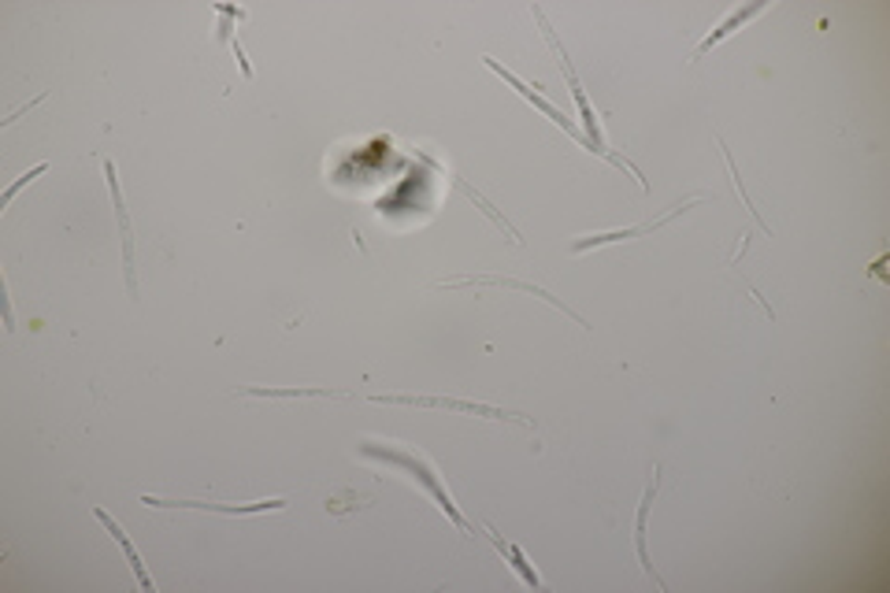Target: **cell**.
Returning <instances> with one entry per match:
<instances>
[{"mask_svg": "<svg viewBox=\"0 0 890 593\" xmlns=\"http://www.w3.org/2000/svg\"><path fill=\"white\" fill-rule=\"evenodd\" d=\"M483 534H486V538H490V542H494V549H497V553H501V556L508 560V568H513V571H516V575L527 582V586H531V590H542V579H538V571L531 568V560H527L524 553H519V549H516L513 542H505V538H501V534H494V527H490V523H486V527H483Z\"/></svg>", "mask_w": 890, "mask_h": 593, "instance_id": "obj_13", "label": "cell"}, {"mask_svg": "<svg viewBox=\"0 0 890 593\" xmlns=\"http://www.w3.org/2000/svg\"><path fill=\"white\" fill-rule=\"evenodd\" d=\"M90 512H93V519H97V523L104 527V531H108V534H112V542L123 549V556H126V564H131V571H134L137 586H142L145 593H156V582H153V575H148V568H145V560H142V553H137V549H134V542H131V538H126V531H123V527H120V523H115V519H112L108 512H104V508H97V504H93V508H90Z\"/></svg>", "mask_w": 890, "mask_h": 593, "instance_id": "obj_10", "label": "cell"}, {"mask_svg": "<svg viewBox=\"0 0 890 593\" xmlns=\"http://www.w3.org/2000/svg\"><path fill=\"white\" fill-rule=\"evenodd\" d=\"M104 178H108L112 208H115V219H120V241H123V279H126V293H131V296H137V257H134V227H131V216H126V200H123L120 171H115V164H112V160H104Z\"/></svg>", "mask_w": 890, "mask_h": 593, "instance_id": "obj_5", "label": "cell"}, {"mask_svg": "<svg viewBox=\"0 0 890 593\" xmlns=\"http://www.w3.org/2000/svg\"><path fill=\"white\" fill-rule=\"evenodd\" d=\"M760 12H768V4H746V8H735V12H731V15L724 19V23H720V27L713 30V34H708V38L702 41V45H697L694 60H702L708 49L720 45V41H724V38H731V34H735V30H742V27L749 23V19H757Z\"/></svg>", "mask_w": 890, "mask_h": 593, "instance_id": "obj_12", "label": "cell"}, {"mask_svg": "<svg viewBox=\"0 0 890 593\" xmlns=\"http://www.w3.org/2000/svg\"><path fill=\"white\" fill-rule=\"evenodd\" d=\"M434 290H519V293H531L538 296V301H546V304H553L557 312H565L568 320H576V326H582V331H590V323L582 320V315H576L568 309L560 296H553L549 290H542V285H535V282H524V279H501V274H472V279H445V282H434Z\"/></svg>", "mask_w": 890, "mask_h": 593, "instance_id": "obj_4", "label": "cell"}, {"mask_svg": "<svg viewBox=\"0 0 890 593\" xmlns=\"http://www.w3.org/2000/svg\"><path fill=\"white\" fill-rule=\"evenodd\" d=\"M705 197H691V200H680L675 208H667L664 216H656V219H645L639 222V227H623V230H606V235H590V238H579V241H571V252H587V249H598V246H617V241H634V238H642V235H653V230H661L664 222H672L675 216H683V211H691L702 205Z\"/></svg>", "mask_w": 890, "mask_h": 593, "instance_id": "obj_8", "label": "cell"}, {"mask_svg": "<svg viewBox=\"0 0 890 593\" xmlns=\"http://www.w3.org/2000/svg\"><path fill=\"white\" fill-rule=\"evenodd\" d=\"M457 186H460V189H464V194H468V197L475 200V205H479V208L486 211V216H490V219L497 222V227H501V230H505V235H508V238H513V241H516V246H519V241H524V238H519V235H516V227H513V222H508V219L501 216V211H497V208L490 205V200H486V197H483V194H475V189H472L468 183H464V178H457Z\"/></svg>", "mask_w": 890, "mask_h": 593, "instance_id": "obj_14", "label": "cell"}, {"mask_svg": "<svg viewBox=\"0 0 890 593\" xmlns=\"http://www.w3.org/2000/svg\"><path fill=\"white\" fill-rule=\"evenodd\" d=\"M45 171H49V164H38V167H34V171H27L23 178H15V183L4 189V208H8V205H12V200H15V194H19V189H23L27 183H34V178H41V175H45Z\"/></svg>", "mask_w": 890, "mask_h": 593, "instance_id": "obj_15", "label": "cell"}, {"mask_svg": "<svg viewBox=\"0 0 890 593\" xmlns=\"http://www.w3.org/2000/svg\"><path fill=\"white\" fill-rule=\"evenodd\" d=\"M142 504L148 508H186V512H216V516H260V512H282L286 497H268V501H249V504H222V501H167V497H153V493H142Z\"/></svg>", "mask_w": 890, "mask_h": 593, "instance_id": "obj_7", "label": "cell"}, {"mask_svg": "<svg viewBox=\"0 0 890 593\" xmlns=\"http://www.w3.org/2000/svg\"><path fill=\"white\" fill-rule=\"evenodd\" d=\"M360 457L379 460V464H386V468L405 471L408 479H412V482H420L423 490H427V493L434 497V504H438L442 512L460 527V534H468V538L475 534V531H472V523H468V519H464V512L457 508V501H453L449 486H445V479L438 475V468H434V460H431V457H423V452H416V449H397V445H386V441H360Z\"/></svg>", "mask_w": 890, "mask_h": 593, "instance_id": "obj_1", "label": "cell"}, {"mask_svg": "<svg viewBox=\"0 0 890 593\" xmlns=\"http://www.w3.org/2000/svg\"><path fill=\"white\" fill-rule=\"evenodd\" d=\"M371 405H401V408H445V412H464V416L475 419H494V423H516V427L531 430L535 423L519 412L497 408V405H483V400H460V397H423V394H371Z\"/></svg>", "mask_w": 890, "mask_h": 593, "instance_id": "obj_3", "label": "cell"}, {"mask_svg": "<svg viewBox=\"0 0 890 593\" xmlns=\"http://www.w3.org/2000/svg\"><path fill=\"white\" fill-rule=\"evenodd\" d=\"M238 397L301 400V397H349V394L345 389H331V386H238Z\"/></svg>", "mask_w": 890, "mask_h": 593, "instance_id": "obj_11", "label": "cell"}, {"mask_svg": "<svg viewBox=\"0 0 890 593\" xmlns=\"http://www.w3.org/2000/svg\"><path fill=\"white\" fill-rule=\"evenodd\" d=\"M656 490H661V464L653 468V479H650V486H645V493H642V501H639V516H634V549H639V564L645 571V579H650L656 590H667V582L656 575V568H653L650 545H645V527H650V508L656 501Z\"/></svg>", "mask_w": 890, "mask_h": 593, "instance_id": "obj_9", "label": "cell"}, {"mask_svg": "<svg viewBox=\"0 0 890 593\" xmlns=\"http://www.w3.org/2000/svg\"><path fill=\"white\" fill-rule=\"evenodd\" d=\"M483 63H486V67H490L494 74H501V79L508 82V86H513V90L519 93V97H524V101H527V104H535V108H538V112H542L549 123H557V126H560V131H565L568 137H576V142H579L582 148H587V153H593V145L587 142V134H582V131H579V126H576V123H571L565 112H560V108H557V104H549V101L542 97V93H538V90H535V86H527V82H519V79H516V74H513V71H505V67H501V63H497L494 56H483Z\"/></svg>", "mask_w": 890, "mask_h": 593, "instance_id": "obj_6", "label": "cell"}, {"mask_svg": "<svg viewBox=\"0 0 890 593\" xmlns=\"http://www.w3.org/2000/svg\"><path fill=\"white\" fill-rule=\"evenodd\" d=\"M531 15H535V23L546 30L549 49L557 52V63H560V71H565V79H568V86H571V97H576V104H579V115H582V134H587V142L593 145V153H598V156H606V160H609L612 167H620V171H631L634 178H639V186H642V189H650V183H645V178L639 175V167H634L631 160H623V156H617V153H612V148L606 145V137H601V123H598V115H593L590 101H587V90H582V82H579V74H576V63H571V56L565 52V45H560L557 30L549 27L546 12H542V8H531Z\"/></svg>", "mask_w": 890, "mask_h": 593, "instance_id": "obj_2", "label": "cell"}, {"mask_svg": "<svg viewBox=\"0 0 890 593\" xmlns=\"http://www.w3.org/2000/svg\"><path fill=\"white\" fill-rule=\"evenodd\" d=\"M230 45H235V56H238V63H241V74H246V79H252V67H249V60H246V49H241V41L235 38V41H230Z\"/></svg>", "mask_w": 890, "mask_h": 593, "instance_id": "obj_16", "label": "cell"}, {"mask_svg": "<svg viewBox=\"0 0 890 593\" xmlns=\"http://www.w3.org/2000/svg\"><path fill=\"white\" fill-rule=\"evenodd\" d=\"M4 323H8V331H15V312H12V301H8V290H4Z\"/></svg>", "mask_w": 890, "mask_h": 593, "instance_id": "obj_17", "label": "cell"}]
</instances>
